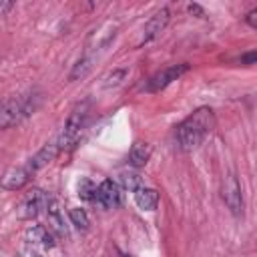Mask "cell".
<instances>
[{
  "label": "cell",
  "instance_id": "22",
  "mask_svg": "<svg viewBox=\"0 0 257 257\" xmlns=\"http://www.w3.org/2000/svg\"><path fill=\"white\" fill-rule=\"evenodd\" d=\"M241 62H245V64H257V50L243 54V56H241Z\"/></svg>",
  "mask_w": 257,
  "mask_h": 257
},
{
  "label": "cell",
  "instance_id": "23",
  "mask_svg": "<svg viewBox=\"0 0 257 257\" xmlns=\"http://www.w3.org/2000/svg\"><path fill=\"white\" fill-rule=\"evenodd\" d=\"M20 257H42L38 251H34L32 247H24V249H20Z\"/></svg>",
  "mask_w": 257,
  "mask_h": 257
},
{
  "label": "cell",
  "instance_id": "17",
  "mask_svg": "<svg viewBox=\"0 0 257 257\" xmlns=\"http://www.w3.org/2000/svg\"><path fill=\"white\" fill-rule=\"evenodd\" d=\"M68 219H70V223H72L76 229H80V231H86V229H88V225H90L86 211H84V209H80V207L70 209V211H68Z\"/></svg>",
  "mask_w": 257,
  "mask_h": 257
},
{
  "label": "cell",
  "instance_id": "21",
  "mask_svg": "<svg viewBox=\"0 0 257 257\" xmlns=\"http://www.w3.org/2000/svg\"><path fill=\"white\" fill-rule=\"evenodd\" d=\"M245 20H247V24H249V26L257 28V8L249 10V12H247V16H245Z\"/></svg>",
  "mask_w": 257,
  "mask_h": 257
},
{
  "label": "cell",
  "instance_id": "6",
  "mask_svg": "<svg viewBox=\"0 0 257 257\" xmlns=\"http://www.w3.org/2000/svg\"><path fill=\"white\" fill-rule=\"evenodd\" d=\"M189 70V64H173V66H167L163 70H159L157 74H153L147 82V90L151 92H157L165 86H169L173 80H177L179 76H183L185 72Z\"/></svg>",
  "mask_w": 257,
  "mask_h": 257
},
{
  "label": "cell",
  "instance_id": "4",
  "mask_svg": "<svg viewBox=\"0 0 257 257\" xmlns=\"http://www.w3.org/2000/svg\"><path fill=\"white\" fill-rule=\"evenodd\" d=\"M221 197L227 205V209L235 215V217H241L243 213V197H241V185L237 181V177L233 173L225 175L223 177V183H221Z\"/></svg>",
  "mask_w": 257,
  "mask_h": 257
},
{
  "label": "cell",
  "instance_id": "20",
  "mask_svg": "<svg viewBox=\"0 0 257 257\" xmlns=\"http://www.w3.org/2000/svg\"><path fill=\"white\" fill-rule=\"evenodd\" d=\"M124 74H126L124 68H116V70H112L108 76H104V86H106V88H108V86H116V84L124 78Z\"/></svg>",
  "mask_w": 257,
  "mask_h": 257
},
{
  "label": "cell",
  "instance_id": "1",
  "mask_svg": "<svg viewBox=\"0 0 257 257\" xmlns=\"http://www.w3.org/2000/svg\"><path fill=\"white\" fill-rule=\"evenodd\" d=\"M217 118L213 108L209 106H199L193 110L179 126H177V143L183 151H193L197 149L213 131H215Z\"/></svg>",
  "mask_w": 257,
  "mask_h": 257
},
{
  "label": "cell",
  "instance_id": "11",
  "mask_svg": "<svg viewBox=\"0 0 257 257\" xmlns=\"http://www.w3.org/2000/svg\"><path fill=\"white\" fill-rule=\"evenodd\" d=\"M32 175H34V173H32L26 165H22V167H12V169H8V171L4 173V177H2V187H4L6 191H18V189H22V187L30 181Z\"/></svg>",
  "mask_w": 257,
  "mask_h": 257
},
{
  "label": "cell",
  "instance_id": "2",
  "mask_svg": "<svg viewBox=\"0 0 257 257\" xmlns=\"http://www.w3.org/2000/svg\"><path fill=\"white\" fill-rule=\"evenodd\" d=\"M38 104H40V96L36 92H26V94H18V96L14 94V96L6 98L2 104V110H0V126L10 128V126L18 124L26 116H30Z\"/></svg>",
  "mask_w": 257,
  "mask_h": 257
},
{
  "label": "cell",
  "instance_id": "19",
  "mask_svg": "<svg viewBox=\"0 0 257 257\" xmlns=\"http://www.w3.org/2000/svg\"><path fill=\"white\" fill-rule=\"evenodd\" d=\"M96 191L98 187L92 185L88 179H80L78 183V197L84 199V201H96Z\"/></svg>",
  "mask_w": 257,
  "mask_h": 257
},
{
  "label": "cell",
  "instance_id": "18",
  "mask_svg": "<svg viewBox=\"0 0 257 257\" xmlns=\"http://www.w3.org/2000/svg\"><path fill=\"white\" fill-rule=\"evenodd\" d=\"M120 183H122V187L124 189H128V191H139L141 187H143V177L139 175V173H133V171H124V173H120Z\"/></svg>",
  "mask_w": 257,
  "mask_h": 257
},
{
  "label": "cell",
  "instance_id": "10",
  "mask_svg": "<svg viewBox=\"0 0 257 257\" xmlns=\"http://www.w3.org/2000/svg\"><path fill=\"white\" fill-rule=\"evenodd\" d=\"M44 211H46V217H48V225H50V229H52L58 237H68V229H66V225H64V215H62L60 203H58L54 197H50V195H48Z\"/></svg>",
  "mask_w": 257,
  "mask_h": 257
},
{
  "label": "cell",
  "instance_id": "15",
  "mask_svg": "<svg viewBox=\"0 0 257 257\" xmlns=\"http://www.w3.org/2000/svg\"><path fill=\"white\" fill-rule=\"evenodd\" d=\"M149 157H151V145H147V143H135L131 147V153H128V163L135 169H141V167L147 165Z\"/></svg>",
  "mask_w": 257,
  "mask_h": 257
},
{
  "label": "cell",
  "instance_id": "5",
  "mask_svg": "<svg viewBox=\"0 0 257 257\" xmlns=\"http://www.w3.org/2000/svg\"><path fill=\"white\" fill-rule=\"evenodd\" d=\"M46 199H48V195L44 191H40V189L28 191L26 197L16 207V217L18 219H34L40 213V209L46 207Z\"/></svg>",
  "mask_w": 257,
  "mask_h": 257
},
{
  "label": "cell",
  "instance_id": "7",
  "mask_svg": "<svg viewBox=\"0 0 257 257\" xmlns=\"http://www.w3.org/2000/svg\"><path fill=\"white\" fill-rule=\"evenodd\" d=\"M169 16H171L169 8H161L159 12H155V14L147 20V24L143 26V34H141L139 44H145V42H151L153 38H157V36L165 30V26H167V22H169Z\"/></svg>",
  "mask_w": 257,
  "mask_h": 257
},
{
  "label": "cell",
  "instance_id": "8",
  "mask_svg": "<svg viewBox=\"0 0 257 257\" xmlns=\"http://www.w3.org/2000/svg\"><path fill=\"white\" fill-rule=\"evenodd\" d=\"M62 151V145H60V141L56 139V141H50V143H46L34 157H30L28 159V163H26V167L32 171V173H36V171H40L44 165H48L50 161H54V157L58 155Z\"/></svg>",
  "mask_w": 257,
  "mask_h": 257
},
{
  "label": "cell",
  "instance_id": "12",
  "mask_svg": "<svg viewBox=\"0 0 257 257\" xmlns=\"http://www.w3.org/2000/svg\"><path fill=\"white\" fill-rule=\"evenodd\" d=\"M26 239H28V243L38 245V247H44V249H52V247H54V237H52V235L48 233V229L42 227V225L30 227V229L26 231Z\"/></svg>",
  "mask_w": 257,
  "mask_h": 257
},
{
  "label": "cell",
  "instance_id": "14",
  "mask_svg": "<svg viewBox=\"0 0 257 257\" xmlns=\"http://www.w3.org/2000/svg\"><path fill=\"white\" fill-rule=\"evenodd\" d=\"M135 203L139 209L143 211H153L159 205V193L155 189L149 187H141L139 191H135Z\"/></svg>",
  "mask_w": 257,
  "mask_h": 257
},
{
  "label": "cell",
  "instance_id": "13",
  "mask_svg": "<svg viewBox=\"0 0 257 257\" xmlns=\"http://www.w3.org/2000/svg\"><path fill=\"white\" fill-rule=\"evenodd\" d=\"M114 30H116V26L114 24H104L102 28H98V30H94L92 32V36H90V42H88V52L90 50H100V48H104L112 38H114Z\"/></svg>",
  "mask_w": 257,
  "mask_h": 257
},
{
  "label": "cell",
  "instance_id": "3",
  "mask_svg": "<svg viewBox=\"0 0 257 257\" xmlns=\"http://www.w3.org/2000/svg\"><path fill=\"white\" fill-rule=\"evenodd\" d=\"M86 116H88V102L78 104V106L68 114V118H66V122H64V128H62V135L58 137L62 149H64L66 145H72V143L78 139V135H80V131H82V126H84V122H86Z\"/></svg>",
  "mask_w": 257,
  "mask_h": 257
},
{
  "label": "cell",
  "instance_id": "9",
  "mask_svg": "<svg viewBox=\"0 0 257 257\" xmlns=\"http://www.w3.org/2000/svg\"><path fill=\"white\" fill-rule=\"evenodd\" d=\"M96 203L104 209H116L120 203V187L110 179L102 181L96 191Z\"/></svg>",
  "mask_w": 257,
  "mask_h": 257
},
{
  "label": "cell",
  "instance_id": "24",
  "mask_svg": "<svg viewBox=\"0 0 257 257\" xmlns=\"http://www.w3.org/2000/svg\"><path fill=\"white\" fill-rule=\"evenodd\" d=\"M12 6H14V2H0V14H6Z\"/></svg>",
  "mask_w": 257,
  "mask_h": 257
},
{
  "label": "cell",
  "instance_id": "16",
  "mask_svg": "<svg viewBox=\"0 0 257 257\" xmlns=\"http://www.w3.org/2000/svg\"><path fill=\"white\" fill-rule=\"evenodd\" d=\"M92 62H94V54H84L80 60H76V64L72 66V70H70V74H68V78L70 80H76V78H82L90 68H92Z\"/></svg>",
  "mask_w": 257,
  "mask_h": 257
}]
</instances>
